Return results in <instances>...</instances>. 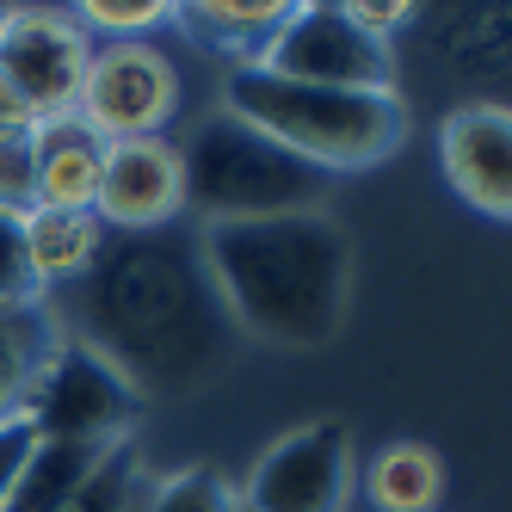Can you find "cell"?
Masks as SVG:
<instances>
[{
	"label": "cell",
	"mask_w": 512,
	"mask_h": 512,
	"mask_svg": "<svg viewBox=\"0 0 512 512\" xmlns=\"http://www.w3.org/2000/svg\"><path fill=\"white\" fill-rule=\"evenodd\" d=\"M56 309L50 303H25V309H7L0 303V426L19 420V401L38 377L44 352L56 346Z\"/></svg>",
	"instance_id": "cell-17"
},
{
	"label": "cell",
	"mask_w": 512,
	"mask_h": 512,
	"mask_svg": "<svg viewBox=\"0 0 512 512\" xmlns=\"http://www.w3.org/2000/svg\"><path fill=\"white\" fill-rule=\"evenodd\" d=\"M93 216L105 223V235H155L186 223V173H179L173 136L105 142Z\"/></svg>",
	"instance_id": "cell-10"
},
{
	"label": "cell",
	"mask_w": 512,
	"mask_h": 512,
	"mask_svg": "<svg viewBox=\"0 0 512 512\" xmlns=\"http://www.w3.org/2000/svg\"><path fill=\"white\" fill-rule=\"evenodd\" d=\"M346 19L364 31V38H377V44H395V31H408L414 25V0H340Z\"/></svg>",
	"instance_id": "cell-23"
},
{
	"label": "cell",
	"mask_w": 512,
	"mask_h": 512,
	"mask_svg": "<svg viewBox=\"0 0 512 512\" xmlns=\"http://www.w3.org/2000/svg\"><path fill=\"white\" fill-rule=\"evenodd\" d=\"M186 105V75L161 38H124V44H93L87 81L75 99V118L99 142H142L167 136V124Z\"/></svg>",
	"instance_id": "cell-6"
},
{
	"label": "cell",
	"mask_w": 512,
	"mask_h": 512,
	"mask_svg": "<svg viewBox=\"0 0 512 512\" xmlns=\"http://www.w3.org/2000/svg\"><path fill=\"white\" fill-rule=\"evenodd\" d=\"M358 488L371 512H438L451 469L426 438H395V445L371 451V463H358Z\"/></svg>",
	"instance_id": "cell-15"
},
{
	"label": "cell",
	"mask_w": 512,
	"mask_h": 512,
	"mask_svg": "<svg viewBox=\"0 0 512 512\" xmlns=\"http://www.w3.org/2000/svg\"><path fill=\"white\" fill-rule=\"evenodd\" d=\"M260 75L297 81V87H346V93H383L395 87V44H377L346 19L340 0H290L278 38L253 62Z\"/></svg>",
	"instance_id": "cell-8"
},
{
	"label": "cell",
	"mask_w": 512,
	"mask_h": 512,
	"mask_svg": "<svg viewBox=\"0 0 512 512\" xmlns=\"http://www.w3.org/2000/svg\"><path fill=\"white\" fill-rule=\"evenodd\" d=\"M50 309L68 340H81L142 395V408L216 383L241 346L216 303L192 223L155 235H112L99 266L62 297H50Z\"/></svg>",
	"instance_id": "cell-1"
},
{
	"label": "cell",
	"mask_w": 512,
	"mask_h": 512,
	"mask_svg": "<svg viewBox=\"0 0 512 512\" xmlns=\"http://www.w3.org/2000/svg\"><path fill=\"white\" fill-rule=\"evenodd\" d=\"M38 210V167H31V136L0 142V216Z\"/></svg>",
	"instance_id": "cell-22"
},
{
	"label": "cell",
	"mask_w": 512,
	"mask_h": 512,
	"mask_svg": "<svg viewBox=\"0 0 512 512\" xmlns=\"http://www.w3.org/2000/svg\"><path fill=\"white\" fill-rule=\"evenodd\" d=\"M179 149L186 173V223H260V216H290V210H321L334 179L321 167L297 161L266 130L241 124L235 112H204Z\"/></svg>",
	"instance_id": "cell-4"
},
{
	"label": "cell",
	"mask_w": 512,
	"mask_h": 512,
	"mask_svg": "<svg viewBox=\"0 0 512 512\" xmlns=\"http://www.w3.org/2000/svg\"><path fill=\"white\" fill-rule=\"evenodd\" d=\"M216 105L235 112L241 124L266 130L278 149L321 167L327 179L383 167L408 142V105H401L395 87L346 93V87H297V81L260 75V68H229Z\"/></svg>",
	"instance_id": "cell-3"
},
{
	"label": "cell",
	"mask_w": 512,
	"mask_h": 512,
	"mask_svg": "<svg viewBox=\"0 0 512 512\" xmlns=\"http://www.w3.org/2000/svg\"><path fill=\"white\" fill-rule=\"evenodd\" d=\"M438 161H445L451 192L488 216L506 223L512 216V112L500 99H463L438 124Z\"/></svg>",
	"instance_id": "cell-11"
},
{
	"label": "cell",
	"mask_w": 512,
	"mask_h": 512,
	"mask_svg": "<svg viewBox=\"0 0 512 512\" xmlns=\"http://www.w3.org/2000/svg\"><path fill=\"white\" fill-rule=\"evenodd\" d=\"M19 235H25V260L44 297H62L68 284H81L99 266L105 241H112L93 210H44V204L19 216Z\"/></svg>",
	"instance_id": "cell-12"
},
{
	"label": "cell",
	"mask_w": 512,
	"mask_h": 512,
	"mask_svg": "<svg viewBox=\"0 0 512 512\" xmlns=\"http://www.w3.org/2000/svg\"><path fill=\"white\" fill-rule=\"evenodd\" d=\"M105 451L93 445H56V438H38V451L25 457V469L13 475V488L0 494V512H62L87 488V475L99 469Z\"/></svg>",
	"instance_id": "cell-16"
},
{
	"label": "cell",
	"mask_w": 512,
	"mask_h": 512,
	"mask_svg": "<svg viewBox=\"0 0 512 512\" xmlns=\"http://www.w3.org/2000/svg\"><path fill=\"white\" fill-rule=\"evenodd\" d=\"M136 512H241V494L223 469L210 463H186V469H167V475H149L142 488V506Z\"/></svg>",
	"instance_id": "cell-18"
},
{
	"label": "cell",
	"mask_w": 512,
	"mask_h": 512,
	"mask_svg": "<svg viewBox=\"0 0 512 512\" xmlns=\"http://www.w3.org/2000/svg\"><path fill=\"white\" fill-rule=\"evenodd\" d=\"M0 303L7 309H25V303H50L38 278H31V260H25V235H19V216H0Z\"/></svg>",
	"instance_id": "cell-21"
},
{
	"label": "cell",
	"mask_w": 512,
	"mask_h": 512,
	"mask_svg": "<svg viewBox=\"0 0 512 512\" xmlns=\"http://www.w3.org/2000/svg\"><path fill=\"white\" fill-rule=\"evenodd\" d=\"M198 253L216 284V303L241 340L278 352H315L346 327L352 235L327 210H290V216H260V223H204Z\"/></svg>",
	"instance_id": "cell-2"
},
{
	"label": "cell",
	"mask_w": 512,
	"mask_h": 512,
	"mask_svg": "<svg viewBox=\"0 0 512 512\" xmlns=\"http://www.w3.org/2000/svg\"><path fill=\"white\" fill-rule=\"evenodd\" d=\"M93 44H124V38H155V31L173 25V0H81L68 7Z\"/></svg>",
	"instance_id": "cell-20"
},
{
	"label": "cell",
	"mask_w": 512,
	"mask_h": 512,
	"mask_svg": "<svg viewBox=\"0 0 512 512\" xmlns=\"http://www.w3.org/2000/svg\"><path fill=\"white\" fill-rule=\"evenodd\" d=\"M149 463H142L136 438H124V445H112L99 457V469L87 475V488L68 500L62 512H136L142 506V488H149Z\"/></svg>",
	"instance_id": "cell-19"
},
{
	"label": "cell",
	"mask_w": 512,
	"mask_h": 512,
	"mask_svg": "<svg viewBox=\"0 0 512 512\" xmlns=\"http://www.w3.org/2000/svg\"><path fill=\"white\" fill-rule=\"evenodd\" d=\"M31 124H38V118H31L19 105V93L0 81V142H7V136H31Z\"/></svg>",
	"instance_id": "cell-25"
},
{
	"label": "cell",
	"mask_w": 512,
	"mask_h": 512,
	"mask_svg": "<svg viewBox=\"0 0 512 512\" xmlns=\"http://www.w3.org/2000/svg\"><path fill=\"white\" fill-rule=\"evenodd\" d=\"M284 13H290V0H186V7H173V31H186L216 62L253 68L266 56V44L278 38Z\"/></svg>",
	"instance_id": "cell-13"
},
{
	"label": "cell",
	"mask_w": 512,
	"mask_h": 512,
	"mask_svg": "<svg viewBox=\"0 0 512 512\" xmlns=\"http://www.w3.org/2000/svg\"><path fill=\"white\" fill-rule=\"evenodd\" d=\"M241 512H352L358 500V445L346 420H303L278 432L235 482Z\"/></svg>",
	"instance_id": "cell-7"
},
{
	"label": "cell",
	"mask_w": 512,
	"mask_h": 512,
	"mask_svg": "<svg viewBox=\"0 0 512 512\" xmlns=\"http://www.w3.org/2000/svg\"><path fill=\"white\" fill-rule=\"evenodd\" d=\"M19 420L38 438H56V445L112 451V445H124V438L136 432L142 395L105 358H93L81 340L56 334V346L44 352L38 377H31V389L19 401Z\"/></svg>",
	"instance_id": "cell-5"
},
{
	"label": "cell",
	"mask_w": 512,
	"mask_h": 512,
	"mask_svg": "<svg viewBox=\"0 0 512 512\" xmlns=\"http://www.w3.org/2000/svg\"><path fill=\"white\" fill-rule=\"evenodd\" d=\"M31 451H38V432H31L25 420H7V426H0V494L13 488V475L25 469Z\"/></svg>",
	"instance_id": "cell-24"
},
{
	"label": "cell",
	"mask_w": 512,
	"mask_h": 512,
	"mask_svg": "<svg viewBox=\"0 0 512 512\" xmlns=\"http://www.w3.org/2000/svg\"><path fill=\"white\" fill-rule=\"evenodd\" d=\"M93 38L62 7H0V81L31 118H68L87 81Z\"/></svg>",
	"instance_id": "cell-9"
},
{
	"label": "cell",
	"mask_w": 512,
	"mask_h": 512,
	"mask_svg": "<svg viewBox=\"0 0 512 512\" xmlns=\"http://www.w3.org/2000/svg\"><path fill=\"white\" fill-rule=\"evenodd\" d=\"M31 167H38V204L44 210H93L105 142L68 112L31 124Z\"/></svg>",
	"instance_id": "cell-14"
}]
</instances>
